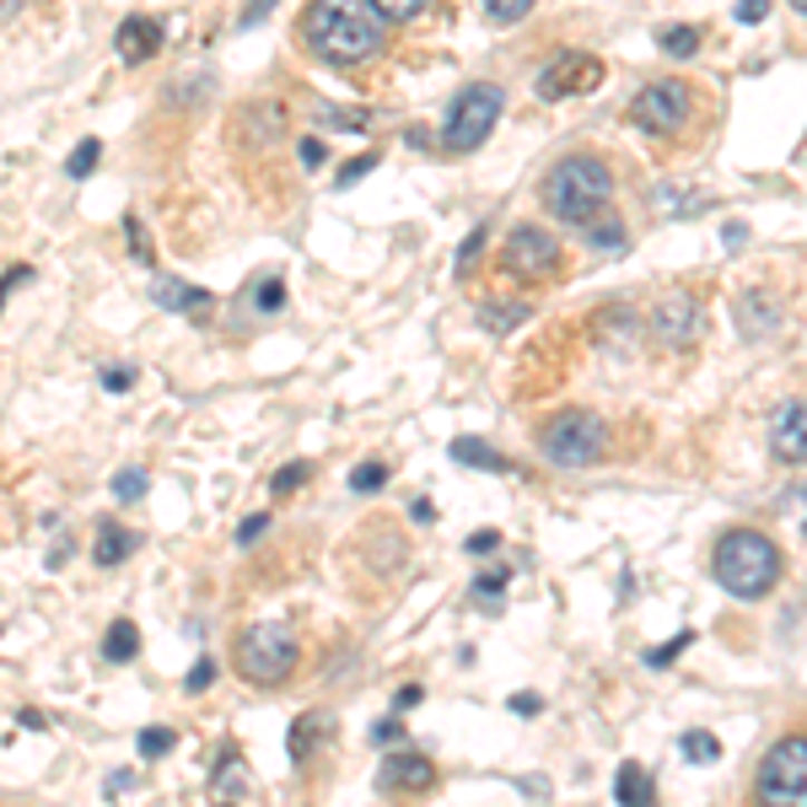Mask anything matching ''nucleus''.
Returning <instances> with one entry per match:
<instances>
[{
	"label": "nucleus",
	"instance_id": "obj_1",
	"mask_svg": "<svg viewBox=\"0 0 807 807\" xmlns=\"http://www.w3.org/2000/svg\"><path fill=\"white\" fill-rule=\"evenodd\" d=\"M302 38L323 65H367L382 55L388 22L372 0H312L302 17Z\"/></svg>",
	"mask_w": 807,
	"mask_h": 807
},
{
	"label": "nucleus",
	"instance_id": "obj_2",
	"mask_svg": "<svg viewBox=\"0 0 807 807\" xmlns=\"http://www.w3.org/2000/svg\"><path fill=\"white\" fill-rule=\"evenodd\" d=\"M716 582L732 592V597H765V592L780 582V550L753 528H732L721 533L711 555Z\"/></svg>",
	"mask_w": 807,
	"mask_h": 807
},
{
	"label": "nucleus",
	"instance_id": "obj_3",
	"mask_svg": "<svg viewBox=\"0 0 807 807\" xmlns=\"http://www.w3.org/2000/svg\"><path fill=\"white\" fill-rule=\"evenodd\" d=\"M302 662V641H296V624L291 620H259L249 630H237L232 641V668L259 689H275L296 673Z\"/></svg>",
	"mask_w": 807,
	"mask_h": 807
},
{
	"label": "nucleus",
	"instance_id": "obj_4",
	"mask_svg": "<svg viewBox=\"0 0 807 807\" xmlns=\"http://www.w3.org/2000/svg\"><path fill=\"white\" fill-rule=\"evenodd\" d=\"M614 194V173L597 156H565L544 173V205L560 221H592Z\"/></svg>",
	"mask_w": 807,
	"mask_h": 807
},
{
	"label": "nucleus",
	"instance_id": "obj_5",
	"mask_svg": "<svg viewBox=\"0 0 807 807\" xmlns=\"http://www.w3.org/2000/svg\"><path fill=\"white\" fill-rule=\"evenodd\" d=\"M603 447H609V426L592 409H560L538 431V453L555 468H587L603 458Z\"/></svg>",
	"mask_w": 807,
	"mask_h": 807
},
{
	"label": "nucleus",
	"instance_id": "obj_6",
	"mask_svg": "<svg viewBox=\"0 0 807 807\" xmlns=\"http://www.w3.org/2000/svg\"><path fill=\"white\" fill-rule=\"evenodd\" d=\"M753 803L759 807H807V732L780 738L759 770H753Z\"/></svg>",
	"mask_w": 807,
	"mask_h": 807
},
{
	"label": "nucleus",
	"instance_id": "obj_7",
	"mask_svg": "<svg viewBox=\"0 0 807 807\" xmlns=\"http://www.w3.org/2000/svg\"><path fill=\"white\" fill-rule=\"evenodd\" d=\"M500 103H506V93H500V87H490V81L468 87V93L453 103L447 129H441L447 152H474V146H485V135H490V129H496V119H500Z\"/></svg>",
	"mask_w": 807,
	"mask_h": 807
},
{
	"label": "nucleus",
	"instance_id": "obj_8",
	"mask_svg": "<svg viewBox=\"0 0 807 807\" xmlns=\"http://www.w3.org/2000/svg\"><path fill=\"white\" fill-rule=\"evenodd\" d=\"M689 114H694V93L683 81H673V76L630 97V125L646 129V135H679L689 125Z\"/></svg>",
	"mask_w": 807,
	"mask_h": 807
},
{
	"label": "nucleus",
	"instance_id": "obj_9",
	"mask_svg": "<svg viewBox=\"0 0 807 807\" xmlns=\"http://www.w3.org/2000/svg\"><path fill=\"white\" fill-rule=\"evenodd\" d=\"M560 237L544 226H512L506 232V249H500V270L517 280H550L560 270Z\"/></svg>",
	"mask_w": 807,
	"mask_h": 807
},
{
	"label": "nucleus",
	"instance_id": "obj_10",
	"mask_svg": "<svg viewBox=\"0 0 807 807\" xmlns=\"http://www.w3.org/2000/svg\"><path fill=\"white\" fill-rule=\"evenodd\" d=\"M652 334L668 344V350H689V344L706 334V312H700V302H694L689 291H668L652 308Z\"/></svg>",
	"mask_w": 807,
	"mask_h": 807
},
{
	"label": "nucleus",
	"instance_id": "obj_11",
	"mask_svg": "<svg viewBox=\"0 0 807 807\" xmlns=\"http://www.w3.org/2000/svg\"><path fill=\"white\" fill-rule=\"evenodd\" d=\"M597 81H603V60H592V55H555V65L538 70V97L560 103V97L592 93Z\"/></svg>",
	"mask_w": 807,
	"mask_h": 807
},
{
	"label": "nucleus",
	"instance_id": "obj_12",
	"mask_svg": "<svg viewBox=\"0 0 807 807\" xmlns=\"http://www.w3.org/2000/svg\"><path fill=\"white\" fill-rule=\"evenodd\" d=\"M377 786L382 791H404V797H420L436 786V765L426 753H388L382 770H377Z\"/></svg>",
	"mask_w": 807,
	"mask_h": 807
},
{
	"label": "nucleus",
	"instance_id": "obj_13",
	"mask_svg": "<svg viewBox=\"0 0 807 807\" xmlns=\"http://www.w3.org/2000/svg\"><path fill=\"white\" fill-rule=\"evenodd\" d=\"M152 302L167 312H178V318H194V323H205L211 312H216V296L205 291V285H188V280H167L156 275L152 280Z\"/></svg>",
	"mask_w": 807,
	"mask_h": 807
},
{
	"label": "nucleus",
	"instance_id": "obj_14",
	"mask_svg": "<svg viewBox=\"0 0 807 807\" xmlns=\"http://www.w3.org/2000/svg\"><path fill=\"white\" fill-rule=\"evenodd\" d=\"M770 447H776L780 464H807V404L803 399L780 404L776 426H770Z\"/></svg>",
	"mask_w": 807,
	"mask_h": 807
},
{
	"label": "nucleus",
	"instance_id": "obj_15",
	"mask_svg": "<svg viewBox=\"0 0 807 807\" xmlns=\"http://www.w3.org/2000/svg\"><path fill=\"white\" fill-rule=\"evenodd\" d=\"M329 738H334V716L329 711L296 716V727H291V765H312L329 748Z\"/></svg>",
	"mask_w": 807,
	"mask_h": 807
},
{
	"label": "nucleus",
	"instance_id": "obj_16",
	"mask_svg": "<svg viewBox=\"0 0 807 807\" xmlns=\"http://www.w3.org/2000/svg\"><path fill=\"white\" fill-rule=\"evenodd\" d=\"M114 43H119V55H125L129 65H146L156 49H162V22H156V17H129V22H119Z\"/></svg>",
	"mask_w": 807,
	"mask_h": 807
},
{
	"label": "nucleus",
	"instance_id": "obj_17",
	"mask_svg": "<svg viewBox=\"0 0 807 807\" xmlns=\"http://www.w3.org/2000/svg\"><path fill=\"white\" fill-rule=\"evenodd\" d=\"M738 329H743L748 340H765V334H776L780 329V308L765 296V291H743V302H738Z\"/></svg>",
	"mask_w": 807,
	"mask_h": 807
},
{
	"label": "nucleus",
	"instance_id": "obj_18",
	"mask_svg": "<svg viewBox=\"0 0 807 807\" xmlns=\"http://www.w3.org/2000/svg\"><path fill=\"white\" fill-rule=\"evenodd\" d=\"M614 797H620V807H657V786H652V776H646L641 765H620V776H614Z\"/></svg>",
	"mask_w": 807,
	"mask_h": 807
},
{
	"label": "nucleus",
	"instance_id": "obj_19",
	"mask_svg": "<svg viewBox=\"0 0 807 807\" xmlns=\"http://www.w3.org/2000/svg\"><path fill=\"white\" fill-rule=\"evenodd\" d=\"M135 533L129 528H119V523H108V528H97V538H93V560L97 565H119V560H129L135 555Z\"/></svg>",
	"mask_w": 807,
	"mask_h": 807
},
{
	"label": "nucleus",
	"instance_id": "obj_20",
	"mask_svg": "<svg viewBox=\"0 0 807 807\" xmlns=\"http://www.w3.org/2000/svg\"><path fill=\"white\" fill-rule=\"evenodd\" d=\"M453 464H464V468H490V474H506V458L500 453H490V441H474V436H458L453 441Z\"/></svg>",
	"mask_w": 807,
	"mask_h": 807
},
{
	"label": "nucleus",
	"instance_id": "obj_21",
	"mask_svg": "<svg viewBox=\"0 0 807 807\" xmlns=\"http://www.w3.org/2000/svg\"><path fill=\"white\" fill-rule=\"evenodd\" d=\"M533 318L528 302H485V312H479V323L490 329V334H512V329H523Z\"/></svg>",
	"mask_w": 807,
	"mask_h": 807
},
{
	"label": "nucleus",
	"instance_id": "obj_22",
	"mask_svg": "<svg viewBox=\"0 0 807 807\" xmlns=\"http://www.w3.org/2000/svg\"><path fill=\"white\" fill-rule=\"evenodd\" d=\"M135 652H140V630H135V620H114L108 624V635H103V662H129Z\"/></svg>",
	"mask_w": 807,
	"mask_h": 807
},
{
	"label": "nucleus",
	"instance_id": "obj_23",
	"mask_svg": "<svg viewBox=\"0 0 807 807\" xmlns=\"http://www.w3.org/2000/svg\"><path fill=\"white\" fill-rule=\"evenodd\" d=\"M587 243H592L597 253H624V249H630V237H624L620 221H592V226H587Z\"/></svg>",
	"mask_w": 807,
	"mask_h": 807
},
{
	"label": "nucleus",
	"instance_id": "obj_24",
	"mask_svg": "<svg viewBox=\"0 0 807 807\" xmlns=\"http://www.w3.org/2000/svg\"><path fill=\"white\" fill-rule=\"evenodd\" d=\"M243 786H249V776H243V759H237V753L226 748V753H221V770H216V791L226 797V803H232V797H237Z\"/></svg>",
	"mask_w": 807,
	"mask_h": 807
},
{
	"label": "nucleus",
	"instance_id": "obj_25",
	"mask_svg": "<svg viewBox=\"0 0 807 807\" xmlns=\"http://www.w3.org/2000/svg\"><path fill=\"white\" fill-rule=\"evenodd\" d=\"M679 753L683 759H694V765H716V759H721V743H716L711 732H683Z\"/></svg>",
	"mask_w": 807,
	"mask_h": 807
},
{
	"label": "nucleus",
	"instance_id": "obj_26",
	"mask_svg": "<svg viewBox=\"0 0 807 807\" xmlns=\"http://www.w3.org/2000/svg\"><path fill=\"white\" fill-rule=\"evenodd\" d=\"M657 43H662V55L689 60V55L700 49V32H694V28H662V32H657Z\"/></svg>",
	"mask_w": 807,
	"mask_h": 807
},
{
	"label": "nucleus",
	"instance_id": "obj_27",
	"mask_svg": "<svg viewBox=\"0 0 807 807\" xmlns=\"http://www.w3.org/2000/svg\"><path fill=\"white\" fill-rule=\"evenodd\" d=\"M382 485H388V464H356V474H350V490H356V496H377V490H382Z\"/></svg>",
	"mask_w": 807,
	"mask_h": 807
},
{
	"label": "nucleus",
	"instance_id": "obj_28",
	"mask_svg": "<svg viewBox=\"0 0 807 807\" xmlns=\"http://www.w3.org/2000/svg\"><path fill=\"white\" fill-rule=\"evenodd\" d=\"M135 743H140V753H146V759H162V753H173V748H178V732H173V727H146Z\"/></svg>",
	"mask_w": 807,
	"mask_h": 807
},
{
	"label": "nucleus",
	"instance_id": "obj_29",
	"mask_svg": "<svg viewBox=\"0 0 807 807\" xmlns=\"http://www.w3.org/2000/svg\"><path fill=\"white\" fill-rule=\"evenodd\" d=\"M533 11V0H485V17L500 22V28H512V22H523Z\"/></svg>",
	"mask_w": 807,
	"mask_h": 807
},
{
	"label": "nucleus",
	"instance_id": "obj_30",
	"mask_svg": "<svg viewBox=\"0 0 807 807\" xmlns=\"http://www.w3.org/2000/svg\"><path fill=\"white\" fill-rule=\"evenodd\" d=\"M308 479H312V464H285L275 479H270V490H275V496H296Z\"/></svg>",
	"mask_w": 807,
	"mask_h": 807
},
{
	"label": "nucleus",
	"instance_id": "obj_31",
	"mask_svg": "<svg viewBox=\"0 0 807 807\" xmlns=\"http://www.w3.org/2000/svg\"><path fill=\"white\" fill-rule=\"evenodd\" d=\"M97 162H103V146H97V140H81V146L70 152V162H65V173H70V178H87Z\"/></svg>",
	"mask_w": 807,
	"mask_h": 807
},
{
	"label": "nucleus",
	"instance_id": "obj_32",
	"mask_svg": "<svg viewBox=\"0 0 807 807\" xmlns=\"http://www.w3.org/2000/svg\"><path fill=\"white\" fill-rule=\"evenodd\" d=\"M114 496H119V500H140V496H146V468H119V474H114Z\"/></svg>",
	"mask_w": 807,
	"mask_h": 807
},
{
	"label": "nucleus",
	"instance_id": "obj_33",
	"mask_svg": "<svg viewBox=\"0 0 807 807\" xmlns=\"http://www.w3.org/2000/svg\"><path fill=\"white\" fill-rule=\"evenodd\" d=\"M377 11H382V22H409V17H420L431 0H372Z\"/></svg>",
	"mask_w": 807,
	"mask_h": 807
},
{
	"label": "nucleus",
	"instance_id": "obj_34",
	"mask_svg": "<svg viewBox=\"0 0 807 807\" xmlns=\"http://www.w3.org/2000/svg\"><path fill=\"white\" fill-rule=\"evenodd\" d=\"M318 119L334 129H367V114H350V108H329V103H318Z\"/></svg>",
	"mask_w": 807,
	"mask_h": 807
},
{
	"label": "nucleus",
	"instance_id": "obj_35",
	"mask_svg": "<svg viewBox=\"0 0 807 807\" xmlns=\"http://www.w3.org/2000/svg\"><path fill=\"white\" fill-rule=\"evenodd\" d=\"M689 641H694V635H689V630H679L673 641H662L657 652H646V668H668V662H673V657H679L683 646H689Z\"/></svg>",
	"mask_w": 807,
	"mask_h": 807
},
{
	"label": "nucleus",
	"instance_id": "obj_36",
	"mask_svg": "<svg viewBox=\"0 0 807 807\" xmlns=\"http://www.w3.org/2000/svg\"><path fill=\"white\" fill-rule=\"evenodd\" d=\"M253 302H259V312H280V308H285V285L270 275L264 285H259V291H253Z\"/></svg>",
	"mask_w": 807,
	"mask_h": 807
},
{
	"label": "nucleus",
	"instance_id": "obj_37",
	"mask_svg": "<svg viewBox=\"0 0 807 807\" xmlns=\"http://www.w3.org/2000/svg\"><path fill=\"white\" fill-rule=\"evenodd\" d=\"M211 679H216V657H200V662L188 668L184 689H188V694H200V689H211Z\"/></svg>",
	"mask_w": 807,
	"mask_h": 807
},
{
	"label": "nucleus",
	"instance_id": "obj_38",
	"mask_svg": "<svg viewBox=\"0 0 807 807\" xmlns=\"http://www.w3.org/2000/svg\"><path fill=\"white\" fill-rule=\"evenodd\" d=\"M479 249H485V226H474L464 237V249H458V275H468V264L479 259Z\"/></svg>",
	"mask_w": 807,
	"mask_h": 807
},
{
	"label": "nucleus",
	"instance_id": "obj_39",
	"mask_svg": "<svg viewBox=\"0 0 807 807\" xmlns=\"http://www.w3.org/2000/svg\"><path fill=\"white\" fill-rule=\"evenodd\" d=\"M264 533H270V517H264V512H259V517H243V528H237V544H243V550H253Z\"/></svg>",
	"mask_w": 807,
	"mask_h": 807
},
{
	"label": "nucleus",
	"instance_id": "obj_40",
	"mask_svg": "<svg viewBox=\"0 0 807 807\" xmlns=\"http://www.w3.org/2000/svg\"><path fill=\"white\" fill-rule=\"evenodd\" d=\"M372 167H377V156H356V162H344V167H340V188L361 184V178H367Z\"/></svg>",
	"mask_w": 807,
	"mask_h": 807
},
{
	"label": "nucleus",
	"instance_id": "obj_41",
	"mask_svg": "<svg viewBox=\"0 0 807 807\" xmlns=\"http://www.w3.org/2000/svg\"><path fill=\"white\" fill-rule=\"evenodd\" d=\"M125 243H129V253H135L140 264H152V243H146V232H140V221H125Z\"/></svg>",
	"mask_w": 807,
	"mask_h": 807
},
{
	"label": "nucleus",
	"instance_id": "obj_42",
	"mask_svg": "<svg viewBox=\"0 0 807 807\" xmlns=\"http://www.w3.org/2000/svg\"><path fill=\"white\" fill-rule=\"evenodd\" d=\"M506 582H512V571H479V576H474V592H479V597H496Z\"/></svg>",
	"mask_w": 807,
	"mask_h": 807
},
{
	"label": "nucleus",
	"instance_id": "obj_43",
	"mask_svg": "<svg viewBox=\"0 0 807 807\" xmlns=\"http://www.w3.org/2000/svg\"><path fill=\"white\" fill-rule=\"evenodd\" d=\"M103 388H108V393H125V388H135V367H108V372H103Z\"/></svg>",
	"mask_w": 807,
	"mask_h": 807
},
{
	"label": "nucleus",
	"instance_id": "obj_44",
	"mask_svg": "<svg viewBox=\"0 0 807 807\" xmlns=\"http://www.w3.org/2000/svg\"><path fill=\"white\" fill-rule=\"evenodd\" d=\"M296 156H302V167H323V140H318V135L296 140Z\"/></svg>",
	"mask_w": 807,
	"mask_h": 807
},
{
	"label": "nucleus",
	"instance_id": "obj_45",
	"mask_svg": "<svg viewBox=\"0 0 807 807\" xmlns=\"http://www.w3.org/2000/svg\"><path fill=\"white\" fill-rule=\"evenodd\" d=\"M490 550H500V533L496 528H479L474 538H468V555H490Z\"/></svg>",
	"mask_w": 807,
	"mask_h": 807
},
{
	"label": "nucleus",
	"instance_id": "obj_46",
	"mask_svg": "<svg viewBox=\"0 0 807 807\" xmlns=\"http://www.w3.org/2000/svg\"><path fill=\"white\" fill-rule=\"evenodd\" d=\"M28 280H32V270H28V264H17V270H6V280H0V308H6V296H11L17 285H28Z\"/></svg>",
	"mask_w": 807,
	"mask_h": 807
},
{
	"label": "nucleus",
	"instance_id": "obj_47",
	"mask_svg": "<svg viewBox=\"0 0 807 807\" xmlns=\"http://www.w3.org/2000/svg\"><path fill=\"white\" fill-rule=\"evenodd\" d=\"M765 11H770V0H738V22H765Z\"/></svg>",
	"mask_w": 807,
	"mask_h": 807
},
{
	"label": "nucleus",
	"instance_id": "obj_48",
	"mask_svg": "<svg viewBox=\"0 0 807 807\" xmlns=\"http://www.w3.org/2000/svg\"><path fill=\"white\" fill-rule=\"evenodd\" d=\"M372 738H377V743H399V738H404V721H377Z\"/></svg>",
	"mask_w": 807,
	"mask_h": 807
},
{
	"label": "nucleus",
	"instance_id": "obj_49",
	"mask_svg": "<svg viewBox=\"0 0 807 807\" xmlns=\"http://www.w3.org/2000/svg\"><path fill=\"white\" fill-rule=\"evenodd\" d=\"M512 711H517V716H538V711H544V700H538V694H512Z\"/></svg>",
	"mask_w": 807,
	"mask_h": 807
},
{
	"label": "nucleus",
	"instance_id": "obj_50",
	"mask_svg": "<svg viewBox=\"0 0 807 807\" xmlns=\"http://www.w3.org/2000/svg\"><path fill=\"white\" fill-rule=\"evenodd\" d=\"M125 791H135V776H129V770H114V776H108V797H125Z\"/></svg>",
	"mask_w": 807,
	"mask_h": 807
},
{
	"label": "nucleus",
	"instance_id": "obj_51",
	"mask_svg": "<svg viewBox=\"0 0 807 807\" xmlns=\"http://www.w3.org/2000/svg\"><path fill=\"white\" fill-rule=\"evenodd\" d=\"M415 706H420V689H415V683H404L399 700H393V711H415Z\"/></svg>",
	"mask_w": 807,
	"mask_h": 807
},
{
	"label": "nucleus",
	"instance_id": "obj_52",
	"mask_svg": "<svg viewBox=\"0 0 807 807\" xmlns=\"http://www.w3.org/2000/svg\"><path fill=\"white\" fill-rule=\"evenodd\" d=\"M270 6H275V0H249V11H243V28H253V22H259Z\"/></svg>",
	"mask_w": 807,
	"mask_h": 807
},
{
	"label": "nucleus",
	"instance_id": "obj_53",
	"mask_svg": "<svg viewBox=\"0 0 807 807\" xmlns=\"http://www.w3.org/2000/svg\"><path fill=\"white\" fill-rule=\"evenodd\" d=\"M743 237H748V226H727V232H721V243H727V249H743Z\"/></svg>",
	"mask_w": 807,
	"mask_h": 807
},
{
	"label": "nucleus",
	"instance_id": "obj_54",
	"mask_svg": "<svg viewBox=\"0 0 807 807\" xmlns=\"http://www.w3.org/2000/svg\"><path fill=\"white\" fill-rule=\"evenodd\" d=\"M17 11H22V0H0V22H6V17H17Z\"/></svg>",
	"mask_w": 807,
	"mask_h": 807
},
{
	"label": "nucleus",
	"instance_id": "obj_55",
	"mask_svg": "<svg viewBox=\"0 0 807 807\" xmlns=\"http://www.w3.org/2000/svg\"><path fill=\"white\" fill-rule=\"evenodd\" d=\"M791 6H797V11H803V17H807V0H791Z\"/></svg>",
	"mask_w": 807,
	"mask_h": 807
},
{
	"label": "nucleus",
	"instance_id": "obj_56",
	"mask_svg": "<svg viewBox=\"0 0 807 807\" xmlns=\"http://www.w3.org/2000/svg\"><path fill=\"white\" fill-rule=\"evenodd\" d=\"M221 807H232V803H221Z\"/></svg>",
	"mask_w": 807,
	"mask_h": 807
}]
</instances>
